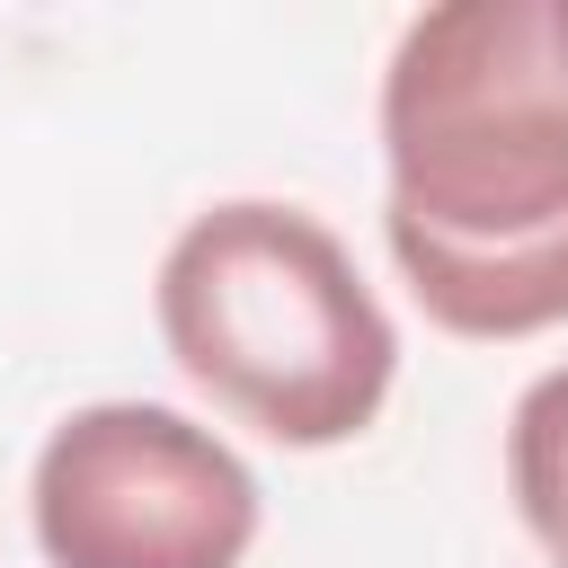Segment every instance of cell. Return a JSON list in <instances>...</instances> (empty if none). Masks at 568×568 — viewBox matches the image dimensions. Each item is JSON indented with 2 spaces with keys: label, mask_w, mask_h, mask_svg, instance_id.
<instances>
[{
  "label": "cell",
  "mask_w": 568,
  "mask_h": 568,
  "mask_svg": "<svg viewBox=\"0 0 568 568\" xmlns=\"http://www.w3.org/2000/svg\"><path fill=\"white\" fill-rule=\"evenodd\" d=\"M257 470L160 399H89L36 444L27 524L53 568H240Z\"/></svg>",
  "instance_id": "obj_3"
},
{
  "label": "cell",
  "mask_w": 568,
  "mask_h": 568,
  "mask_svg": "<svg viewBox=\"0 0 568 568\" xmlns=\"http://www.w3.org/2000/svg\"><path fill=\"white\" fill-rule=\"evenodd\" d=\"M506 488L550 568H568V364L532 373L506 417Z\"/></svg>",
  "instance_id": "obj_5"
},
{
  "label": "cell",
  "mask_w": 568,
  "mask_h": 568,
  "mask_svg": "<svg viewBox=\"0 0 568 568\" xmlns=\"http://www.w3.org/2000/svg\"><path fill=\"white\" fill-rule=\"evenodd\" d=\"M382 240L506 248L568 222V0H444L382 71Z\"/></svg>",
  "instance_id": "obj_2"
},
{
  "label": "cell",
  "mask_w": 568,
  "mask_h": 568,
  "mask_svg": "<svg viewBox=\"0 0 568 568\" xmlns=\"http://www.w3.org/2000/svg\"><path fill=\"white\" fill-rule=\"evenodd\" d=\"M151 311L178 373L284 453L355 444L399 382L382 293L320 213L275 195L204 204L169 240Z\"/></svg>",
  "instance_id": "obj_1"
},
{
  "label": "cell",
  "mask_w": 568,
  "mask_h": 568,
  "mask_svg": "<svg viewBox=\"0 0 568 568\" xmlns=\"http://www.w3.org/2000/svg\"><path fill=\"white\" fill-rule=\"evenodd\" d=\"M399 284L417 293V311L444 337L470 346H515L541 328H568V222L541 240H506V248H426V240H390Z\"/></svg>",
  "instance_id": "obj_4"
}]
</instances>
